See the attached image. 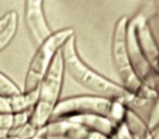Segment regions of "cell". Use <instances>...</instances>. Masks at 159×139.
Segmentation results:
<instances>
[{"label": "cell", "mask_w": 159, "mask_h": 139, "mask_svg": "<svg viewBox=\"0 0 159 139\" xmlns=\"http://www.w3.org/2000/svg\"><path fill=\"white\" fill-rule=\"evenodd\" d=\"M13 13L14 12L12 11V12H9V13H7L6 15H3L2 18L0 19V33L3 31V29L7 27V25L9 24V22H10V20H11V18H12V15H13Z\"/></svg>", "instance_id": "cell-13"}, {"label": "cell", "mask_w": 159, "mask_h": 139, "mask_svg": "<svg viewBox=\"0 0 159 139\" xmlns=\"http://www.w3.org/2000/svg\"><path fill=\"white\" fill-rule=\"evenodd\" d=\"M48 137H59L63 139H85L89 135V130L83 126L70 121V119H58L50 121L44 127Z\"/></svg>", "instance_id": "cell-7"}, {"label": "cell", "mask_w": 159, "mask_h": 139, "mask_svg": "<svg viewBox=\"0 0 159 139\" xmlns=\"http://www.w3.org/2000/svg\"><path fill=\"white\" fill-rule=\"evenodd\" d=\"M25 20L36 42L42 44L51 35L43 12V0H25Z\"/></svg>", "instance_id": "cell-6"}, {"label": "cell", "mask_w": 159, "mask_h": 139, "mask_svg": "<svg viewBox=\"0 0 159 139\" xmlns=\"http://www.w3.org/2000/svg\"><path fill=\"white\" fill-rule=\"evenodd\" d=\"M63 70L64 64L62 53L61 51H58L46 75L38 86L37 100L30 112L27 123L36 130L42 129L49 123L56 106L58 104V99L61 91Z\"/></svg>", "instance_id": "cell-2"}, {"label": "cell", "mask_w": 159, "mask_h": 139, "mask_svg": "<svg viewBox=\"0 0 159 139\" xmlns=\"http://www.w3.org/2000/svg\"><path fill=\"white\" fill-rule=\"evenodd\" d=\"M16 28H18V16H16V13L14 12L11 20H10L9 24H8L7 27L0 33V52H1V51L11 42V40L13 39L14 35H16Z\"/></svg>", "instance_id": "cell-10"}, {"label": "cell", "mask_w": 159, "mask_h": 139, "mask_svg": "<svg viewBox=\"0 0 159 139\" xmlns=\"http://www.w3.org/2000/svg\"><path fill=\"white\" fill-rule=\"evenodd\" d=\"M66 119H70V121L83 126L89 132L102 135V136L107 137V138H111V136H112L113 132L116 129V126L118 124L105 116L95 114L77 115V116L69 117Z\"/></svg>", "instance_id": "cell-8"}, {"label": "cell", "mask_w": 159, "mask_h": 139, "mask_svg": "<svg viewBox=\"0 0 159 139\" xmlns=\"http://www.w3.org/2000/svg\"><path fill=\"white\" fill-rule=\"evenodd\" d=\"M110 139H134V137L129 132L125 124L123 122H120L116 126V129Z\"/></svg>", "instance_id": "cell-12"}, {"label": "cell", "mask_w": 159, "mask_h": 139, "mask_svg": "<svg viewBox=\"0 0 159 139\" xmlns=\"http://www.w3.org/2000/svg\"><path fill=\"white\" fill-rule=\"evenodd\" d=\"M146 126H147L150 134H154L159 127V95L157 97V100L155 101L154 106H152V110H150V114L148 116Z\"/></svg>", "instance_id": "cell-11"}, {"label": "cell", "mask_w": 159, "mask_h": 139, "mask_svg": "<svg viewBox=\"0 0 159 139\" xmlns=\"http://www.w3.org/2000/svg\"><path fill=\"white\" fill-rule=\"evenodd\" d=\"M126 19L122 18L118 22L115 29L113 35V44H112V54L113 62L117 72L121 77L123 85L128 91H130L133 95H139L145 93L146 89L142 87V80L136 75L134 68L132 66L126 50Z\"/></svg>", "instance_id": "cell-5"}, {"label": "cell", "mask_w": 159, "mask_h": 139, "mask_svg": "<svg viewBox=\"0 0 159 139\" xmlns=\"http://www.w3.org/2000/svg\"><path fill=\"white\" fill-rule=\"evenodd\" d=\"M61 53L64 67L68 73L83 87L98 93L100 97L108 98L111 100L130 102L135 99V96L133 93L97 74L80 59L75 50L73 35L66 39Z\"/></svg>", "instance_id": "cell-1"}, {"label": "cell", "mask_w": 159, "mask_h": 139, "mask_svg": "<svg viewBox=\"0 0 159 139\" xmlns=\"http://www.w3.org/2000/svg\"><path fill=\"white\" fill-rule=\"evenodd\" d=\"M125 112L126 108L119 100H111L99 96H81L58 102L50 121L64 119L77 115L95 114L107 117L115 123H120L123 122Z\"/></svg>", "instance_id": "cell-3"}, {"label": "cell", "mask_w": 159, "mask_h": 139, "mask_svg": "<svg viewBox=\"0 0 159 139\" xmlns=\"http://www.w3.org/2000/svg\"><path fill=\"white\" fill-rule=\"evenodd\" d=\"M72 35L73 31L71 28L63 29L53 35H50L44 42L40 44V47L30 64L29 71L25 77L24 89L22 90L23 93H31L37 90L56 53L59 51V48L63 45V42L66 41V39Z\"/></svg>", "instance_id": "cell-4"}, {"label": "cell", "mask_w": 159, "mask_h": 139, "mask_svg": "<svg viewBox=\"0 0 159 139\" xmlns=\"http://www.w3.org/2000/svg\"><path fill=\"white\" fill-rule=\"evenodd\" d=\"M22 93V90L19 86L13 83L6 74L0 72V97L12 98Z\"/></svg>", "instance_id": "cell-9"}]
</instances>
